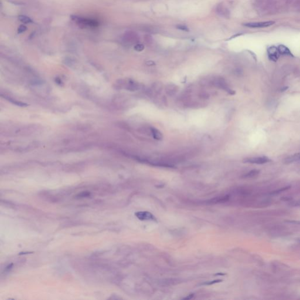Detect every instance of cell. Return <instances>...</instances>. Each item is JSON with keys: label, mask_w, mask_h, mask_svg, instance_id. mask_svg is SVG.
I'll return each mask as SVG.
<instances>
[{"label": "cell", "mask_w": 300, "mask_h": 300, "mask_svg": "<svg viewBox=\"0 0 300 300\" xmlns=\"http://www.w3.org/2000/svg\"><path fill=\"white\" fill-rule=\"evenodd\" d=\"M72 19L75 20L78 24H80L83 26L95 27L99 25V23L97 21L93 19H86L77 17H74Z\"/></svg>", "instance_id": "obj_1"}, {"label": "cell", "mask_w": 300, "mask_h": 300, "mask_svg": "<svg viewBox=\"0 0 300 300\" xmlns=\"http://www.w3.org/2000/svg\"><path fill=\"white\" fill-rule=\"evenodd\" d=\"M270 161L271 160H270L268 157L265 156L249 158L243 160V162L244 163H250V164H264L270 162Z\"/></svg>", "instance_id": "obj_2"}, {"label": "cell", "mask_w": 300, "mask_h": 300, "mask_svg": "<svg viewBox=\"0 0 300 300\" xmlns=\"http://www.w3.org/2000/svg\"><path fill=\"white\" fill-rule=\"evenodd\" d=\"M135 216L140 220H152L157 222V219L151 213L148 211H140L135 213Z\"/></svg>", "instance_id": "obj_3"}, {"label": "cell", "mask_w": 300, "mask_h": 300, "mask_svg": "<svg viewBox=\"0 0 300 300\" xmlns=\"http://www.w3.org/2000/svg\"><path fill=\"white\" fill-rule=\"evenodd\" d=\"M275 24L274 21H265V22H249L246 23L244 25L252 28H266L272 25Z\"/></svg>", "instance_id": "obj_4"}, {"label": "cell", "mask_w": 300, "mask_h": 300, "mask_svg": "<svg viewBox=\"0 0 300 300\" xmlns=\"http://www.w3.org/2000/svg\"><path fill=\"white\" fill-rule=\"evenodd\" d=\"M267 54L270 60L276 62L280 56V53L279 51L278 48L275 46H270L267 49Z\"/></svg>", "instance_id": "obj_5"}, {"label": "cell", "mask_w": 300, "mask_h": 300, "mask_svg": "<svg viewBox=\"0 0 300 300\" xmlns=\"http://www.w3.org/2000/svg\"><path fill=\"white\" fill-rule=\"evenodd\" d=\"M151 132L154 138L157 140H161L162 139V134L160 131L154 127L151 128Z\"/></svg>", "instance_id": "obj_6"}, {"label": "cell", "mask_w": 300, "mask_h": 300, "mask_svg": "<svg viewBox=\"0 0 300 300\" xmlns=\"http://www.w3.org/2000/svg\"><path fill=\"white\" fill-rule=\"evenodd\" d=\"M278 49L280 54L284 55H288V56H293L292 53L290 49L284 45H279L278 47Z\"/></svg>", "instance_id": "obj_7"}, {"label": "cell", "mask_w": 300, "mask_h": 300, "mask_svg": "<svg viewBox=\"0 0 300 300\" xmlns=\"http://www.w3.org/2000/svg\"><path fill=\"white\" fill-rule=\"evenodd\" d=\"M294 162H298L300 163V153L295 154L293 155L288 157L286 159L287 163H291Z\"/></svg>", "instance_id": "obj_8"}, {"label": "cell", "mask_w": 300, "mask_h": 300, "mask_svg": "<svg viewBox=\"0 0 300 300\" xmlns=\"http://www.w3.org/2000/svg\"><path fill=\"white\" fill-rule=\"evenodd\" d=\"M260 173V171L259 170H257V169H253V170H251L250 171H249V173H246L245 175H244L243 176V177L244 178H253V177H255L257 175H259V173Z\"/></svg>", "instance_id": "obj_9"}, {"label": "cell", "mask_w": 300, "mask_h": 300, "mask_svg": "<svg viewBox=\"0 0 300 300\" xmlns=\"http://www.w3.org/2000/svg\"><path fill=\"white\" fill-rule=\"evenodd\" d=\"M18 19L23 24H30L33 22L32 19L25 15H20L18 17Z\"/></svg>", "instance_id": "obj_10"}, {"label": "cell", "mask_w": 300, "mask_h": 300, "mask_svg": "<svg viewBox=\"0 0 300 300\" xmlns=\"http://www.w3.org/2000/svg\"><path fill=\"white\" fill-rule=\"evenodd\" d=\"M216 11H217V13L219 14V15H222L224 17H225V15H228V13H227L228 10H227V9H225V8L224 6H217Z\"/></svg>", "instance_id": "obj_11"}, {"label": "cell", "mask_w": 300, "mask_h": 300, "mask_svg": "<svg viewBox=\"0 0 300 300\" xmlns=\"http://www.w3.org/2000/svg\"><path fill=\"white\" fill-rule=\"evenodd\" d=\"M290 188V186H286V187H284V188H281L280 189H278V190H276V191H275L272 192L271 193H270L271 195H276V194H279V193H280L282 192L285 191H287L288 189Z\"/></svg>", "instance_id": "obj_12"}, {"label": "cell", "mask_w": 300, "mask_h": 300, "mask_svg": "<svg viewBox=\"0 0 300 300\" xmlns=\"http://www.w3.org/2000/svg\"><path fill=\"white\" fill-rule=\"evenodd\" d=\"M222 281V280H213V281H206L205 282L201 284V285H202V286H210V285H212V284H214L216 283L220 282Z\"/></svg>", "instance_id": "obj_13"}, {"label": "cell", "mask_w": 300, "mask_h": 300, "mask_svg": "<svg viewBox=\"0 0 300 300\" xmlns=\"http://www.w3.org/2000/svg\"><path fill=\"white\" fill-rule=\"evenodd\" d=\"M90 195V193L89 192H83L79 193L77 195V197H79V198H85V197H89Z\"/></svg>", "instance_id": "obj_14"}, {"label": "cell", "mask_w": 300, "mask_h": 300, "mask_svg": "<svg viewBox=\"0 0 300 300\" xmlns=\"http://www.w3.org/2000/svg\"><path fill=\"white\" fill-rule=\"evenodd\" d=\"M26 26L24 25H21L19 26L18 28V33H23V32H25L26 30Z\"/></svg>", "instance_id": "obj_15"}, {"label": "cell", "mask_w": 300, "mask_h": 300, "mask_svg": "<svg viewBox=\"0 0 300 300\" xmlns=\"http://www.w3.org/2000/svg\"><path fill=\"white\" fill-rule=\"evenodd\" d=\"M144 45H142V44H137V45H135L134 47L135 50L137 51H142L144 49Z\"/></svg>", "instance_id": "obj_16"}, {"label": "cell", "mask_w": 300, "mask_h": 300, "mask_svg": "<svg viewBox=\"0 0 300 300\" xmlns=\"http://www.w3.org/2000/svg\"><path fill=\"white\" fill-rule=\"evenodd\" d=\"M290 205L291 206H294V207H298V206H300V200H298V201H296L291 202L290 204Z\"/></svg>", "instance_id": "obj_17"}, {"label": "cell", "mask_w": 300, "mask_h": 300, "mask_svg": "<svg viewBox=\"0 0 300 300\" xmlns=\"http://www.w3.org/2000/svg\"><path fill=\"white\" fill-rule=\"evenodd\" d=\"M177 28H178V29L182 30V31H189L188 28L184 25H178L177 26Z\"/></svg>", "instance_id": "obj_18"}, {"label": "cell", "mask_w": 300, "mask_h": 300, "mask_svg": "<svg viewBox=\"0 0 300 300\" xmlns=\"http://www.w3.org/2000/svg\"><path fill=\"white\" fill-rule=\"evenodd\" d=\"M287 223L290 224H298L300 225V220H287Z\"/></svg>", "instance_id": "obj_19"}, {"label": "cell", "mask_w": 300, "mask_h": 300, "mask_svg": "<svg viewBox=\"0 0 300 300\" xmlns=\"http://www.w3.org/2000/svg\"><path fill=\"white\" fill-rule=\"evenodd\" d=\"M13 264H10V265H8V266L6 267V271H10V270L11 268H13Z\"/></svg>", "instance_id": "obj_20"}, {"label": "cell", "mask_w": 300, "mask_h": 300, "mask_svg": "<svg viewBox=\"0 0 300 300\" xmlns=\"http://www.w3.org/2000/svg\"><path fill=\"white\" fill-rule=\"evenodd\" d=\"M192 297H193V294H192V295H189V296H188V297H186L184 298V300H189V299H191Z\"/></svg>", "instance_id": "obj_21"}, {"label": "cell", "mask_w": 300, "mask_h": 300, "mask_svg": "<svg viewBox=\"0 0 300 300\" xmlns=\"http://www.w3.org/2000/svg\"></svg>", "instance_id": "obj_22"}]
</instances>
